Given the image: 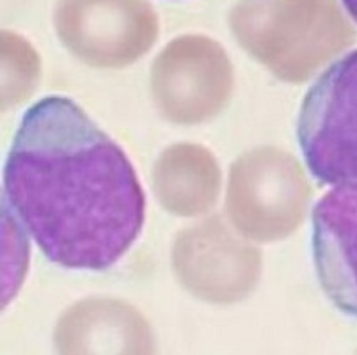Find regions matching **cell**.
<instances>
[{"label": "cell", "mask_w": 357, "mask_h": 355, "mask_svg": "<svg viewBox=\"0 0 357 355\" xmlns=\"http://www.w3.org/2000/svg\"><path fill=\"white\" fill-rule=\"evenodd\" d=\"M4 197L47 259L64 269H110L144 226L146 197L126 153L59 94L22 117Z\"/></svg>", "instance_id": "1"}, {"label": "cell", "mask_w": 357, "mask_h": 355, "mask_svg": "<svg viewBox=\"0 0 357 355\" xmlns=\"http://www.w3.org/2000/svg\"><path fill=\"white\" fill-rule=\"evenodd\" d=\"M340 11L334 0H242L231 32L278 77L303 80L334 52Z\"/></svg>", "instance_id": "2"}, {"label": "cell", "mask_w": 357, "mask_h": 355, "mask_svg": "<svg viewBox=\"0 0 357 355\" xmlns=\"http://www.w3.org/2000/svg\"><path fill=\"white\" fill-rule=\"evenodd\" d=\"M297 139L320 183L357 180V50L331 64L307 91Z\"/></svg>", "instance_id": "3"}, {"label": "cell", "mask_w": 357, "mask_h": 355, "mask_svg": "<svg viewBox=\"0 0 357 355\" xmlns=\"http://www.w3.org/2000/svg\"><path fill=\"white\" fill-rule=\"evenodd\" d=\"M55 27L61 41L96 66H123L141 57L158 34L146 0H59Z\"/></svg>", "instance_id": "4"}, {"label": "cell", "mask_w": 357, "mask_h": 355, "mask_svg": "<svg viewBox=\"0 0 357 355\" xmlns=\"http://www.w3.org/2000/svg\"><path fill=\"white\" fill-rule=\"evenodd\" d=\"M311 226L320 286L340 311L357 320V180L331 188L314 206Z\"/></svg>", "instance_id": "5"}, {"label": "cell", "mask_w": 357, "mask_h": 355, "mask_svg": "<svg viewBox=\"0 0 357 355\" xmlns=\"http://www.w3.org/2000/svg\"><path fill=\"white\" fill-rule=\"evenodd\" d=\"M343 6H345L347 13L352 16L354 22H357V0H343Z\"/></svg>", "instance_id": "6"}]
</instances>
